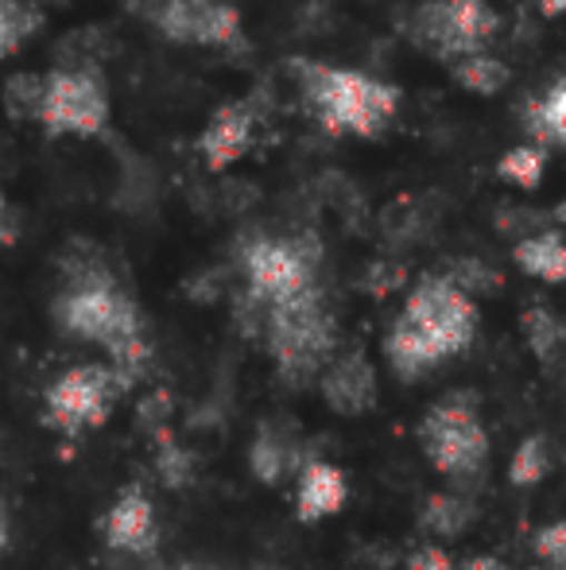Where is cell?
Masks as SVG:
<instances>
[{
	"instance_id": "cell-13",
	"label": "cell",
	"mask_w": 566,
	"mask_h": 570,
	"mask_svg": "<svg viewBox=\"0 0 566 570\" xmlns=\"http://www.w3.org/2000/svg\"><path fill=\"white\" fill-rule=\"evenodd\" d=\"M349 501V478L341 465L326 458H307V465L295 478V520L299 524H322L338 517Z\"/></svg>"
},
{
	"instance_id": "cell-23",
	"label": "cell",
	"mask_w": 566,
	"mask_h": 570,
	"mask_svg": "<svg viewBox=\"0 0 566 570\" xmlns=\"http://www.w3.org/2000/svg\"><path fill=\"white\" fill-rule=\"evenodd\" d=\"M43 23V12H39L31 0H4L0 8V51L4 59H12L23 47V39H31Z\"/></svg>"
},
{
	"instance_id": "cell-12",
	"label": "cell",
	"mask_w": 566,
	"mask_h": 570,
	"mask_svg": "<svg viewBox=\"0 0 566 570\" xmlns=\"http://www.w3.org/2000/svg\"><path fill=\"white\" fill-rule=\"evenodd\" d=\"M252 125H257V109L249 101H226L221 109H214L206 120L202 136H198V156L214 175L226 171L229 164L249 151L252 144Z\"/></svg>"
},
{
	"instance_id": "cell-3",
	"label": "cell",
	"mask_w": 566,
	"mask_h": 570,
	"mask_svg": "<svg viewBox=\"0 0 566 570\" xmlns=\"http://www.w3.org/2000/svg\"><path fill=\"white\" fill-rule=\"evenodd\" d=\"M260 338L284 384L307 389L322 381L330 361L338 357V326L322 287H310L307 295L268 307Z\"/></svg>"
},
{
	"instance_id": "cell-15",
	"label": "cell",
	"mask_w": 566,
	"mask_h": 570,
	"mask_svg": "<svg viewBox=\"0 0 566 570\" xmlns=\"http://www.w3.org/2000/svg\"><path fill=\"white\" fill-rule=\"evenodd\" d=\"M520 120L536 148H566V75L547 86L544 98H528Z\"/></svg>"
},
{
	"instance_id": "cell-28",
	"label": "cell",
	"mask_w": 566,
	"mask_h": 570,
	"mask_svg": "<svg viewBox=\"0 0 566 570\" xmlns=\"http://www.w3.org/2000/svg\"><path fill=\"white\" fill-rule=\"evenodd\" d=\"M408 570H458V567H454V559L438 543H424V548H416L408 556Z\"/></svg>"
},
{
	"instance_id": "cell-7",
	"label": "cell",
	"mask_w": 566,
	"mask_h": 570,
	"mask_svg": "<svg viewBox=\"0 0 566 570\" xmlns=\"http://www.w3.org/2000/svg\"><path fill=\"white\" fill-rule=\"evenodd\" d=\"M404 318L435 345L438 357L454 361L474 345L481 315L474 295H466L450 276H424L404 299Z\"/></svg>"
},
{
	"instance_id": "cell-25",
	"label": "cell",
	"mask_w": 566,
	"mask_h": 570,
	"mask_svg": "<svg viewBox=\"0 0 566 570\" xmlns=\"http://www.w3.org/2000/svg\"><path fill=\"white\" fill-rule=\"evenodd\" d=\"M47 98V78L39 75H12L4 86V101H8V114L16 120H39V109H43Z\"/></svg>"
},
{
	"instance_id": "cell-8",
	"label": "cell",
	"mask_w": 566,
	"mask_h": 570,
	"mask_svg": "<svg viewBox=\"0 0 566 570\" xmlns=\"http://www.w3.org/2000/svg\"><path fill=\"white\" fill-rule=\"evenodd\" d=\"M47 136H101L109 125V90L101 70H51L39 109Z\"/></svg>"
},
{
	"instance_id": "cell-11",
	"label": "cell",
	"mask_w": 566,
	"mask_h": 570,
	"mask_svg": "<svg viewBox=\"0 0 566 570\" xmlns=\"http://www.w3.org/2000/svg\"><path fill=\"white\" fill-rule=\"evenodd\" d=\"M101 535H106V548L125 551V556H148L159 543V520L151 497L140 485L121 489L101 517Z\"/></svg>"
},
{
	"instance_id": "cell-31",
	"label": "cell",
	"mask_w": 566,
	"mask_h": 570,
	"mask_svg": "<svg viewBox=\"0 0 566 570\" xmlns=\"http://www.w3.org/2000/svg\"><path fill=\"white\" fill-rule=\"evenodd\" d=\"M544 16H566V0H532Z\"/></svg>"
},
{
	"instance_id": "cell-21",
	"label": "cell",
	"mask_w": 566,
	"mask_h": 570,
	"mask_svg": "<svg viewBox=\"0 0 566 570\" xmlns=\"http://www.w3.org/2000/svg\"><path fill=\"white\" fill-rule=\"evenodd\" d=\"M520 331H524V342H528V350L536 353L544 365H552V361L566 350V326L547 307H528V311H524V315H520Z\"/></svg>"
},
{
	"instance_id": "cell-20",
	"label": "cell",
	"mask_w": 566,
	"mask_h": 570,
	"mask_svg": "<svg viewBox=\"0 0 566 570\" xmlns=\"http://www.w3.org/2000/svg\"><path fill=\"white\" fill-rule=\"evenodd\" d=\"M450 78L461 86L466 94H477V98H493V94H500L508 82H513V70H508V62L493 59V55H466V59L450 62Z\"/></svg>"
},
{
	"instance_id": "cell-22",
	"label": "cell",
	"mask_w": 566,
	"mask_h": 570,
	"mask_svg": "<svg viewBox=\"0 0 566 570\" xmlns=\"http://www.w3.org/2000/svg\"><path fill=\"white\" fill-rule=\"evenodd\" d=\"M552 473V446H547L544 435H524L516 443L513 458H508V481L516 489H532Z\"/></svg>"
},
{
	"instance_id": "cell-18",
	"label": "cell",
	"mask_w": 566,
	"mask_h": 570,
	"mask_svg": "<svg viewBox=\"0 0 566 570\" xmlns=\"http://www.w3.org/2000/svg\"><path fill=\"white\" fill-rule=\"evenodd\" d=\"M450 16H454V31H458L461 43V59L466 55H485L489 39L497 36L500 16L493 12L485 0H450Z\"/></svg>"
},
{
	"instance_id": "cell-2",
	"label": "cell",
	"mask_w": 566,
	"mask_h": 570,
	"mask_svg": "<svg viewBox=\"0 0 566 570\" xmlns=\"http://www.w3.org/2000/svg\"><path fill=\"white\" fill-rule=\"evenodd\" d=\"M291 70L299 75V90L310 117L334 136L373 140L393 125L396 109H400V90L361 75V70L326 67V62L310 59H295Z\"/></svg>"
},
{
	"instance_id": "cell-16",
	"label": "cell",
	"mask_w": 566,
	"mask_h": 570,
	"mask_svg": "<svg viewBox=\"0 0 566 570\" xmlns=\"http://www.w3.org/2000/svg\"><path fill=\"white\" fill-rule=\"evenodd\" d=\"M513 261L524 276L544 279V284H566V240L555 229L532 233V237L516 240Z\"/></svg>"
},
{
	"instance_id": "cell-14",
	"label": "cell",
	"mask_w": 566,
	"mask_h": 570,
	"mask_svg": "<svg viewBox=\"0 0 566 570\" xmlns=\"http://www.w3.org/2000/svg\"><path fill=\"white\" fill-rule=\"evenodd\" d=\"M385 357H388V365H393V373L400 376V381H419V376L435 373L438 365H446V361L438 357L435 345H430L404 315H396V323L388 326Z\"/></svg>"
},
{
	"instance_id": "cell-5",
	"label": "cell",
	"mask_w": 566,
	"mask_h": 570,
	"mask_svg": "<svg viewBox=\"0 0 566 570\" xmlns=\"http://www.w3.org/2000/svg\"><path fill=\"white\" fill-rule=\"evenodd\" d=\"M318 256L310 253L302 240L287 237H252L241 248V272H245V292L237 299V311L249 307L252 331L260 334L265 326V311L276 303H287L295 295H307L318 287Z\"/></svg>"
},
{
	"instance_id": "cell-24",
	"label": "cell",
	"mask_w": 566,
	"mask_h": 570,
	"mask_svg": "<svg viewBox=\"0 0 566 570\" xmlns=\"http://www.w3.org/2000/svg\"><path fill=\"white\" fill-rule=\"evenodd\" d=\"M544 171H547V151L536 148V144H520V148H508L505 156L497 159V175L516 187L532 190L544 183Z\"/></svg>"
},
{
	"instance_id": "cell-35",
	"label": "cell",
	"mask_w": 566,
	"mask_h": 570,
	"mask_svg": "<svg viewBox=\"0 0 566 570\" xmlns=\"http://www.w3.org/2000/svg\"><path fill=\"white\" fill-rule=\"evenodd\" d=\"M54 4H67V0H54Z\"/></svg>"
},
{
	"instance_id": "cell-26",
	"label": "cell",
	"mask_w": 566,
	"mask_h": 570,
	"mask_svg": "<svg viewBox=\"0 0 566 570\" xmlns=\"http://www.w3.org/2000/svg\"><path fill=\"white\" fill-rule=\"evenodd\" d=\"M532 551L552 570H566V520H552L532 535Z\"/></svg>"
},
{
	"instance_id": "cell-19",
	"label": "cell",
	"mask_w": 566,
	"mask_h": 570,
	"mask_svg": "<svg viewBox=\"0 0 566 570\" xmlns=\"http://www.w3.org/2000/svg\"><path fill=\"white\" fill-rule=\"evenodd\" d=\"M469 524H474V504L461 493H430L424 501V509H419V528H424L427 535L454 540V535H461Z\"/></svg>"
},
{
	"instance_id": "cell-6",
	"label": "cell",
	"mask_w": 566,
	"mask_h": 570,
	"mask_svg": "<svg viewBox=\"0 0 566 570\" xmlns=\"http://www.w3.org/2000/svg\"><path fill=\"white\" fill-rule=\"evenodd\" d=\"M125 389H129V381L109 361L70 365L43 389V423L54 435L78 439L109 420Z\"/></svg>"
},
{
	"instance_id": "cell-10",
	"label": "cell",
	"mask_w": 566,
	"mask_h": 570,
	"mask_svg": "<svg viewBox=\"0 0 566 570\" xmlns=\"http://www.w3.org/2000/svg\"><path fill=\"white\" fill-rule=\"evenodd\" d=\"M318 396L334 415H365L377 404V368L365 350H341L318 381Z\"/></svg>"
},
{
	"instance_id": "cell-30",
	"label": "cell",
	"mask_w": 566,
	"mask_h": 570,
	"mask_svg": "<svg viewBox=\"0 0 566 570\" xmlns=\"http://www.w3.org/2000/svg\"><path fill=\"white\" fill-rule=\"evenodd\" d=\"M458 570H513V567L500 563V559H493V556H477V559H469V563L458 567Z\"/></svg>"
},
{
	"instance_id": "cell-33",
	"label": "cell",
	"mask_w": 566,
	"mask_h": 570,
	"mask_svg": "<svg viewBox=\"0 0 566 570\" xmlns=\"http://www.w3.org/2000/svg\"><path fill=\"white\" fill-rule=\"evenodd\" d=\"M552 218L559 222V226H566V198H563V203H559V206H555V210H552Z\"/></svg>"
},
{
	"instance_id": "cell-32",
	"label": "cell",
	"mask_w": 566,
	"mask_h": 570,
	"mask_svg": "<svg viewBox=\"0 0 566 570\" xmlns=\"http://www.w3.org/2000/svg\"><path fill=\"white\" fill-rule=\"evenodd\" d=\"M4 245H16V206L4 210Z\"/></svg>"
},
{
	"instance_id": "cell-1",
	"label": "cell",
	"mask_w": 566,
	"mask_h": 570,
	"mask_svg": "<svg viewBox=\"0 0 566 570\" xmlns=\"http://www.w3.org/2000/svg\"><path fill=\"white\" fill-rule=\"evenodd\" d=\"M54 326L78 342H98L109 353V365L125 376L137 381L148 365V334H143V315L117 287V279L98 264H82L70 272L67 292L54 299Z\"/></svg>"
},
{
	"instance_id": "cell-17",
	"label": "cell",
	"mask_w": 566,
	"mask_h": 570,
	"mask_svg": "<svg viewBox=\"0 0 566 570\" xmlns=\"http://www.w3.org/2000/svg\"><path fill=\"white\" fill-rule=\"evenodd\" d=\"M302 458L291 451V443L280 435L276 428H260L257 431V439H252V446H249V470L257 473V481H265V485H280V481H287L295 473L299 478V470H302Z\"/></svg>"
},
{
	"instance_id": "cell-27",
	"label": "cell",
	"mask_w": 566,
	"mask_h": 570,
	"mask_svg": "<svg viewBox=\"0 0 566 570\" xmlns=\"http://www.w3.org/2000/svg\"><path fill=\"white\" fill-rule=\"evenodd\" d=\"M446 276H450L466 295L489 292V287L497 284V272H493L489 264H481V261H458V264H454V272H446Z\"/></svg>"
},
{
	"instance_id": "cell-4",
	"label": "cell",
	"mask_w": 566,
	"mask_h": 570,
	"mask_svg": "<svg viewBox=\"0 0 566 570\" xmlns=\"http://www.w3.org/2000/svg\"><path fill=\"white\" fill-rule=\"evenodd\" d=\"M419 451L454 489L477 485L489 465V431L466 396H446L427 407L416 428Z\"/></svg>"
},
{
	"instance_id": "cell-29",
	"label": "cell",
	"mask_w": 566,
	"mask_h": 570,
	"mask_svg": "<svg viewBox=\"0 0 566 570\" xmlns=\"http://www.w3.org/2000/svg\"><path fill=\"white\" fill-rule=\"evenodd\" d=\"M163 4H167V0H125V8H129L132 16H140V20H148V23L159 20Z\"/></svg>"
},
{
	"instance_id": "cell-9",
	"label": "cell",
	"mask_w": 566,
	"mask_h": 570,
	"mask_svg": "<svg viewBox=\"0 0 566 570\" xmlns=\"http://www.w3.org/2000/svg\"><path fill=\"white\" fill-rule=\"evenodd\" d=\"M156 28L182 47H241V12L229 0H167Z\"/></svg>"
},
{
	"instance_id": "cell-34",
	"label": "cell",
	"mask_w": 566,
	"mask_h": 570,
	"mask_svg": "<svg viewBox=\"0 0 566 570\" xmlns=\"http://www.w3.org/2000/svg\"><path fill=\"white\" fill-rule=\"evenodd\" d=\"M252 570H280V567H268V563H260V567H252Z\"/></svg>"
}]
</instances>
